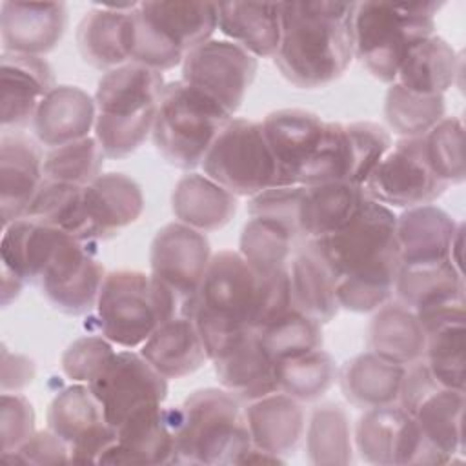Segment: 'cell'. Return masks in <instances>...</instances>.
<instances>
[{"label":"cell","instance_id":"1","mask_svg":"<svg viewBox=\"0 0 466 466\" xmlns=\"http://www.w3.org/2000/svg\"><path fill=\"white\" fill-rule=\"evenodd\" d=\"M291 308L288 268L264 273L224 249L209 260L193 319L211 360L240 333L258 331Z\"/></svg>","mask_w":466,"mask_h":466},{"label":"cell","instance_id":"2","mask_svg":"<svg viewBox=\"0 0 466 466\" xmlns=\"http://www.w3.org/2000/svg\"><path fill=\"white\" fill-rule=\"evenodd\" d=\"M357 2H282V35L275 64L297 87H324L355 58Z\"/></svg>","mask_w":466,"mask_h":466},{"label":"cell","instance_id":"3","mask_svg":"<svg viewBox=\"0 0 466 466\" xmlns=\"http://www.w3.org/2000/svg\"><path fill=\"white\" fill-rule=\"evenodd\" d=\"M166 84L160 71L135 62L102 75L93 95V137L107 158H124L146 142Z\"/></svg>","mask_w":466,"mask_h":466},{"label":"cell","instance_id":"4","mask_svg":"<svg viewBox=\"0 0 466 466\" xmlns=\"http://www.w3.org/2000/svg\"><path fill=\"white\" fill-rule=\"evenodd\" d=\"M441 2H357L355 58L384 84H393L413 46L435 35Z\"/></svg>","mask_w":466,"mask_h":466},{"label":"cell","instance_id":"5","mask_svg":"<svg viewBox=\"0 0 466 466\" xmlns=\"http://www.w3.org/2000/svg\"><path fill=\"white\" fill-rule=\"evenodd\" d=\"M251 446L240 400L224 388L197 390L177 408L175 462L242 464Z\"/></svg>","mask_w":466,"mask_h":466},{"label":"cell","instance_id":"6","mask_svg":"<svg viewBox=\"0 0 466 466\" xmlns=\"http://www.w3.org/2000/svg\"><path fill=\"white\" fill-rule=\"evenodd\" d=\"M133 16L131 62L167 71L208 42L218 25V4L138 2Z\"/></svg>","mask_w":466,"mask_h":466},{"label":"cell","instance_id":"7","mask_svg":"<svg viewBox=\"0 0 466 466\" xmlns=\"http://www.w3.org/2000/svg\"><path fill=\"white\" fill-rule=\"evenodd\" d=\"M180 315L186 313L177 297L151 273L135 269L109 271L96 300L100 333L126 350L142 346L160 324Z\"/></svg>","mask_w":466,"mask_h":466},{"label":"cell","instance_id":"8","mask_svg":"<svg viewBox=\"0 0 466 466\" xmlns=\"http://www.w3.org/2000/svg\"><path fill=\"white\" fill-rule=\"evenodd\" d=\"M231 118L213 98L175 80L164 87L151 137L167 164L189 171L202 166L211 144Z\"/></svg>","mask_w":466,"mask_h":466},{"label":"cell","instance_id":"9","mask_svg":"<svg viewBox=\"0 0 466 466\" xmlns=\"http://www.w3.org/2000/svg\"><path fill=\"white\" fill-rule=\"evenodd\" d=\"M204 175L235 197H255L277 186V164L260 122L231 118L202 162Z\"/></svg>","mask_w":466,"mask_h":466},{"label":"cell","instance_id":"10","mask_svg":"<svg viewBox=\"0 0 466 466\" xmlns=\"http://www.w3.org/2000/svg\"><path fill=\"white\" fill-rule=\"evenodd\" d=\"M393 146L391 135L373 122H326L320 144L299 186L348 182L362 186Z\"/></svg>","mask_w":466,"mask_h":466},{"label":"cell","instance_id":"11","mask_svg":"<svg viewBox=\"0 0 466 466\" xmlns=\"http://www.w3.org/2000/svg\"><path fill=\"white\" fill-rule=\"evenodd\" d=\"M395 228L397 215L393 209L368 197L344 228L306 244L313 248L339 280L399 257Z\"/></svg>","mask_w":466,"mask_h":466},{"label":"cell","instance_id":"12","mask_svg":"<svg viewBox=\"0 0 466 466\" xmlns=\"http://www.w3.org/2000/svg\"><path fill=\"white\" fill-rule=\"evenodd\" d=\"M355 446L366 462L380 466L450 462L399 404L364 410L355 426Z\"/></svg>","mask_w":466,"mask_h":466},{"label":"cell","instance_id":"13","mask_svg":"<svg viewBox=\"0 0 466 466\" xmlns=\"http://www.w3.org/2000/svg\"><path fill=\"white\" fill-rule=\"evenodd\" d=\"M446 187L426 160L422 137L397 140L362 184L371 200L400 209L431 204Z\"/></svg>","mask_w":466,"mask_h":466},{"label":"cell","instance_id":"14","mask_svg":"<svg viewBox=\"0 0 466 466\" xmlns=\"http://www.w3.org/2000/svg\"><path fill=\"white\" fill-rule=\"evenodd\" d=\"M211 257L206 235L182 222H169L153 237L151 275L177 297L182 311L189 317H193Z\"/></svg>","mask_w":466,"mask_h":466},{"label":"cell","instance_id":"15","mask_svg":"<svg viewBox=\"0 0 466 466\" xmlns=\"http://www.w3.org/2000/svg\"><path fill=\"white\" fill-rule=\"evenodd\" d=\"M87 246L89 242L62 233L36 280L51 306L66 315L76 317L96 308L107 275Z\"/></svg>","mask_w":466,"mask_h":466},{"label":"cell","instance_id":"16","mask_svg":"<svg viewBox=\"0 0 466 466\" xmlns=\"http://www.w3.org/2000/svg\"><path fill=\"white\" fill-rule=\"evenodd\" d=\"M258 62L231 40L209 38L182 62V82L213 98L231 116L255 78Z\"/></svg>","mask_w":466,"mask_h":466},{"label":"cell","instance_id":"17","mask_svg":"<svg viewBox=\"0 0 466 466\" xmlns=\"http://www.w3.org/2000/svg\"><path fill=\"white\" fill-rule=\"evenodd\" d=\"M89 388L115 431L135 411L164 404L167 397V379L140 351L126 348L111 357Z\"/></svg>","mask_w":466,"mask_h":466},{"label":"cell","instance_id":"18","mask_svg":"<svg viewBox=\"0 0 466 466\" xmlns=\"http://www.w3.org/2000/svg\"><path fill=\"white\" fill-rule=\"evenodd\" d=\"M47 428L69 448L71 462L98 464L116 442V431L89 384L73 382L60 390L47 410Z\"/></svg>","mask_w":466,"mask_h":466},{"label":"cell","instance_id":"19","mask_svg":"<svg viewBox=\"0 0 466 466\" xmlns=\"http://www.w3.org/2000/svg\"><path fill=\"white\" fill-rule=\"evenodd\" d=\"M177 457V408L149 406L116 428V442L98 464H173Z\"/></svg>","mask_w":466,"mask_h":466},{"label":"cell","instance_id":"20","mask_svg":"<svg viewBox=\"0 0 466 466\" xmlns=\"http://www.w3.org/2000/svg\"><path fill=\"white\" fill-rule=\"evenodd\" d=\"M260 124L277 164V186H299L320 144L326 122L311 111L291 107L269 113Z\"/></svg>","mask_w":466,"mask_h":466},{"label":"cell","instance_id":"21","mask_svg":"<svg viewBox=\"0 0 466 466\" xmlns=\"http://www.w3.org/2000/svg\"><path fill=\"white\" fill-rule=\"evenodd\" d=\"M211 362L220 386L240 402L279 391L277 360L268 353L257 331L235 337Z\"/></svg>","mask_w":466,"mask_h":466},{"label":"cell","instance_id":"22","mask_svg":"<svg viewBox=\"0 0 466 466\" xmlns=\"http://www.w3.org/2000/svg\"><path fill=\"white\" fill-rule=\"evenodd\" d=\"M86 242L109 238L144 211L140 186L124 173H102L82 187Z\"/></svg>","mask_w":466,"mask_h":466},{"label":"cell","instance_id":"23","mask_svg":"<svg viewBox=\"0 0 466 466\" xmlns=\"http://www.w3.org/2000/svg\"><path fill=\"white\" fill-rule=\"evenodd\" d=\"M67 11L64 2H15L0 5V36L4 51L44 56L64 36Z\"/></svg>","mask_w":466,"mask_h":466},{"label":"cell","instance_id":"24","mask_svg":"<svg viewBox=\"0 0 466 466\" xmlns=\"http://www.w3.org/2000/svg\"><path fill=\"white\" fill-rule=\"evenodd\" d=\"M55 86L53 69L44 56L4 51L0 58L2 127H22L33 122L40 102Z\"/></svg>","mask_w":466,"mask_h":466},{"label":"cell","instance_id":"25","mask_svg":"<svg viewBox=\"0 0 466 466\" xmlns=\"http://www.w3.org/2000/svg\"><path fill=\"white\" fill-rule=\"evenodd\" d=\"M133 4H102L84 15L76 27V46L82 58L104 73L131 62Z\"/></svg>","mask_w":466,"mask_h":466},{"label":"cell","instance_id":"26","mask_svg":"<svg viewBox=\"0 0 466 466\" xmlns=\"http://www.w3.org/2000/svg\"><path fill=\"white\" fill-rule=\"evenodd\" d=\"M44 182V155L24 135L5 133L0 140L2 228L22 218Z\"/></svg>","mask_w":466,"mask_h":466},{"label":"cell","instance_id":"27","mask_svg":"<svg viewBox=\"0 0 466 466\" xmlns=\"http://www.w3.org/2000/svg\"><path fill=\"white\" fill-rule=\"evenodd\" d=\"M461 222L444 209L424 204L397 215V246L400 266H426L450 258L453 237Z\"/></svg>","mask_w":466,"mask_h":466},{"label":"cell","instance_id":"28","mask_svg":"<svg viewBox=\"0 0 466 466\" xmlns=\"http://www.w3.org/2000/svg\"><path fill=\"white\" fill-rule=\"evenodd\" d=\"M95 118V98L78 86L62 84L44 96L31 124L36 140L53 149L91 137Z\"/></svg>","mask_w":466,"mask_h":466},{"label":"cell","instance_id":"29","mask_svg":"<svg viewBox=\"0 0 466 466\" xmlns=\"http://www.w3.org/2000/svg\"><path fill=\"white\" fill-rule=\"evenodd\" d=\"M244 415L253 446L279 457L293 453L306 430L302 402L282 391L248 402Z\"/></svg>","mask_w":466,"mask_h":466},{"label":"cell","instance_id":"30","mask_svg":"<svg viewBox=\"0 0 466 466\" xmlns=\"http://www.w3.org/2000/svg\"><path fill=\"white\" fill-rule=\"evenodd\" d=\"M217 29L257 58H273L282 35V2L218 4Z\"/></svg>","mask_w":466,"mask_h":466},{"label":"cell","instance_id":"31","mask_svg":"<svg viewBox=\"0 0 466 466\" xmlns=\"http://www.w3.org/2000/svg\"><path fill=\"white\" fill-rule=\"evenodd\" d=\"M140 353L166 379L187 377L209 360L195 319L187 315L160 324L140 346Z\"/></svg>","mask_w":466,"mask_h":466},{"label":"cell","instance_id":"32","mask_svg":"<svg viewBox=\"0 0 466 466\" xmlns=\"http://www.w3.org/2000/svg\"><path fill=\"white\" fill-rule=\"evenodd\" d=\"M171 209L177 222L208 233L224 228L235 217L237 197L208 175L191 171L175 184Z\"/></svg>","mask_w":466,"mask_h":466},{"label":"cell","instance_id":"33","mask_svg":"<svg viewBox=\"0 0 466 466\" xmlns=\"http://www.w3.org/2000/svg\"><path fill=\"white\" fill-rule=\"evenodd\" d=\"M368 200L362 186L324 182L304 186L300 200V233L304 242L322 238L344 228Z\"/></svg>","mask_w":466,"mask_h":466},{"label":"cell","instance_id":"34","mask_svg":"<svg viewBox=\"0 0 466 466\" xmlns=\"http://www.w3.org/2000/svg\"><path fill=\"white\" fill-rule=\"evenodd\" d=\"M291 304L300 313L317 320L329 322L340 309L337 299V277L328 264L304 244L288 266Z\"/></svg>","mask_w":466,"mask_h":466},{"label":"cell","instance_id":"35","mask_svg":"<svg viewBox=\"0 0 466 466\" xmlns=\"http://www.w3.org/2000/svg\"><path fill=\"white\" fill-rule=\"evenodd\" d=\"M462 60L441 36L413 46L399 67L395 84L420 95H444L461 75Z\"/></svg>","mask_w":466,"mask_h":466},{"label":"cell","instance_id":"36","mask_svg":"<svg viewBox=\"0 0 466 466\" xmlns=\"http://www.w3.org/2000/svg\"><path fill=\"white\" fill-rule=\"evenodd\" d=\"M368 346L370 351L390 362L410 366L424 357L426 333L410 308L390 300L371 319Z\"/></svg>","mask_w":466,"mask_h":466},{"label":"cell","instance_id":"37","mask_svg":"<svg viewBox=\"0 0 466 466\" xmlns=\"http://www.w3.org/2000/svg\"><path fill=\"white\" fill-rule=\"evenodd\" d=\"M404 370L406 366L366 351L344 364L340 388L344 397L362 410L397 404Z\"/></svg>","mask_w":466,"mask_h":466},{"label":"cell","instance_id":"38","mask_svg":"<svg viewBox=\"0 0 466 466\" xmlns=\"http://www.w3.org/2000/svg\"><path fill=\"white\" fill-rule=\"evenodd\" d=\"M393 295H397V302L413 313L464 300L462 269L451 260L426 266H400Z\"/></svg>","mask_w":466,"mask_h":466},{"label":"cell","instance_id":"39","mask_svg":"<svg viewBox=\"0 0 466 466\" xmlns=\"http://www.w3.org/2000/svg\"><path fill=\"white\" fill-rule=\"evenodd\" d=\"M62 233L64 231L56 228L29 218L11 222L4 228L0 242L2 268L9 269L24 282L36 284Z\"/></svg>","mask_w":466,"mask_h":466},{"label":"cell","instance_id":"40","mask_svg":"<svg viewBox=\"0 0 466 466\" xmlns=\"http://www.w3.org/2000/svg\"><path fill=\"white\" fill-rule=\"evenodd\" d=\"M462 413L464 391L441 386L426 395L410 415L417 420L422 435L453 462L464 450Z\"/></svg>","mask_w":466,"mask_h":466},{"label":"cell","instance_id":"41","mask_svg":"<svg viewBox=\"0 0 466 466\" xmlns=\"http://www.w3.org/2000/svg\"><path fill=\"white\" fill-rule=\"evenodd\" d=\"M306 451L317 466L351 462V426L342 406L326 402L313 410L306 430Z\"/></svg>","mask_w":466,"mask_h":466},{"label":"cell","instance_id":"42","mask_svg":"<svg viewBox=\"0 0 466 466\" xmlns=\"http://www.w3.org/2000/svg\"><path fill=\"white\" fill-rule=\"evenodd\" d=\"M384 116L400 138H419L446 116V100L444 95H420L393 82L386 91Z\"/></svg>","mask_w":466,"mask_h":466},{"label":"cell","instance_id":"43","mask_svg":"<svg viewBox=\"0 0 466 466\" xmlns=\"http://www.w3.org/2000/svg\"><path fill=\"white\" fill-rule=\"evenodd\" d=\"M82 187L44 178L22 218L56 228L86 242Z\"/></svg>","mask_w":466,"mask_h":466},{"label":"cell","instance_id":"44","mask_svg":"<svg viewBox=\"0 0 466 466\" xmlns=\"http://www.w3.org/2000/svg\"><path fill=\"white\" fill-rule=\"evenodd\" d=\"M297 244H300V240L284 226L269 218L249 217L240 233L238 253L255 269L271 273L288 268Z\"/></svg>","mask_w":466,"mask_h":466},{"label":"cell","instance_id":"45","mask_svg":"<svg viewBox=\"0 0 466 466\" xmlns=\"http://www.w3.org/2000/svg\"><path fill=\"white\" fill-rule=\"evenodd\" d=\"M335 379V360L322 348L277 362L279 391L297 399L299 402L320 399L333 386Z\"/></svg>","mask_w":466,"mask_h":466},{"label":"cell","instance_id":"46","mask_svg":"<svg viewBox=\"0 0 466 466\" xmlns=\"http://www.w3.org/2000/svg\"><path fill=\"white\" fill-rule=\"evenodd\" d=\"M399 271L400 258L393 257L373 268L339 279V306L355 313L377 311L380 306L391 300Z\"/></svg>","mask_w":466,"mask_h":466},{"label":"cell","instance_id":"47","mask_svg":"<svg viewBox=\"0 0 466 466\" xmlns=\"http://www.w3.org/2000/svg\"><path fill=\"white\" fill-rule=\"evenodd\" d=\"M422 360L441 386L464 391V319L426 331Z\"/></svg>","mask_w":466,"mask_h":466},{"label":"cell","instance_id":"48","mask_svg":"<svg viewBox=\"0 0 466 466\" xmlns=\"http://www.w3.org/2000/svg\"><path fill=\"white\" fill-rule=\"evenodd\" d=\"M268 353L277 360L293 359L322 348V324L291 308L258 331Z\"/></svg>","mask_w":466,"mask_h":466},{"label":"cell","instance_id":"49","mask_svg":"<svg viewBox=\"0 0 466 466\" xmlns=\"http://www.w3.org/2000/svg\"><path fill=\"white\" fill-rule=\"evenodd\" d=\"M104 158L106 155L96 138L86 137L49 149L44 157V178L71 186H87L102 175Z\"/></svg>","mask_w":466,"mask_h":466},{"label":"cell","instance_id":"50","mask_svg":"<svg viewBox=\"0 0 466 466\" xmlns=\"http://www.w3.org/2000/svg\"><path fill=\"white\" fill-rule=\"evenodd\" d=\"M424 153L431 171L446 186L464 180V126L457 116H444L424 137Z\"/></svg>","mask_w":466,"mask_h":466},{"label":"cell","instance_id":"51","mask_svg":"<svg viewBox=\"0 0 466 466\" xmlns=\"http://www.w3.org/2000/svg\"><path fill=\"white\" fill-rule=\"evenodd\" d=\"M113 346L104 335L78 337L62 353L60 364L64 375L73 382L91 384L116 353Z\"/></svg>","mask_w":466,"mask_h":466},{"label":"cell","instance_id":"52","mask_svg":"<svg viewBox=\"0 0 466 466\" xmlns=\"http://www.w3.org/2000/svg\"><path fill=\"white\" fill-rule=\"evenodd\" d=\"M304 186H275L255 197L248 204L249 217L269 218L289 229L300 242V200Z\"/></svg>","mask_w":466,"mask_h":466},{"label":"cell","instance_id":"53","mask_svg":"<svg viewBox=\"0 0 466 466\" xmlns=\"http://www.w3.org/2000/svg\"><path fill=\"white\" fill-rule=\"evenodd\" d=\"M35 433V410L18 391H2L0 397V439L2 453L16 450Z\"/></svg>","mask_w":466,"mask_h":466},{"label":"cell","instance_id":"54","mask_svg":"<svg viewBox=\"0 0 466 466\" xmlns=\"http://www.w3.org/2000/svg\"><path fill=\"white\" fill-rule=\"evenodd\" d=\"M2 461L9 464H62L71 462L67 444L49 428L35 431L16 450L0 453Z\"/></svg>","mask_w":466,"mask_h":466},{"label":"cell","instance_id":"55","mask_svg":"<svg viewBox=\"0 0 466 466\" xmlns=\"http://www.w3.org/2000/svg\"><path fill=\"white\" fill-rule=\"evenodd\" d=\"M35 362L20 353L2 348V391H20L35 379Z\"/></svg>","mask_w":466,"mask_h":466},{"label":"cell","instance_id":"56","mask_svg":"<svg viewBox=\"0 0 466 466\" xmlns=\"http://www.w3.org/2000/svg\"><path fill=\"white\" fill-rule=\"evenodd\" d=\"M25 282L22 279H18L15 273H11L9 269L2 268V304L7 306L13 299L18 297L22 286Z\"/></svg>","mask_w":466,"mask_h":466}]
</instances>
